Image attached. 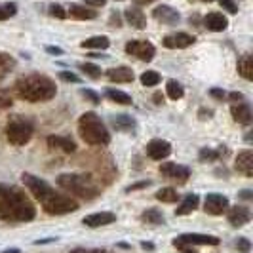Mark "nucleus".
<instances>
[{
  "label": "nucleus",
  "mask_w": 253,
  "mask_h": 253,
  "mask_svg": "<svg viewBox=\"0 0 253 253\" xmlns=\"http://www.w3.org/2000/svg\"><path fill=\"white\" fill-rule=\"evenodd\" d=\"M37 210L25 192L12 185H0V219L4 221H33Z\"/></svg>",
  "instance_id": "f257e3e1"
},
{
  "label": "nucleus",
  "mask_w": 253,
  "mask_h": 253,
  "mask_svg": "<svg viewBox=\"0 0 253 253\" xmlns=\"http://www.w3.org/2000/svg\"><path fill=\"white\" fill-rule=\"evenodd\" d=\"M15 93L19 99L23 101H31V103H40V101H50L51 97L55 95V82L44 75H38V73H33V75L21 76L17 82H15Z\"/></svg>",
  "instance_id": "f03ea898"
},
{
  "label": "nucleus",
  "mask_w": 253,
  "mask_h": 253,
  "mask_svg": "<svg viewBox=\"0 0 253 253\" xmlns=\"http://www.w3.org/2000/svg\"><path fill=\"white\" fill-rule=\"evenodd\" d=\"M78 131H80L82 139L86 141L88 145L101 147V145H107L111 141V135H109L107 127H105L101 118L95 113H84L80 116V120H78Z\"/></svg>",
  "instance_id": "7ed1b4c3"
},
{
  "label": "nucleus",
  "mask_w": 253,
  "mask_h": 253,
  "mask_svg": "<svg viewBox=\"0 0 253 253\" xmlns=\"http://www.w3.org/2000/svg\"><path fill=\"white\" fill-rule=\"evenodd\" d=\"M57 185L63 190L75 194L78 198H84V200H91L99 194V185L95 181H91L86 175H80V173H63L57 177Z\"/></svg>",
  "instance_id": "20e7f679"
},
{
  "label": "nucleus",
  "mask_w": 253,
  "mask_h": 253,
  "mask_svg": "<svg viewBox=\"0 0 253 253\" xmlns=\"http://www.w3.org/2000/svg\"><path fill=\"white\" fill-rule=\"evenodd\" d=\"M33 131H35L33 120L27 116H21V114L10 116V120L6 124V137L15 147H21V145L29 143L33 137Z\"/></svg>",
  "instance_id": "39448f33"
},
{
  "label": "nucleus",
  "mask_w": 253,
  "mask_h": 253,
  "mask_svg": "<svg viewBox=\"0 0 253 253\" xmlns=\"http://www.w3.org/2000/svg\"><path fill=\"white\" fill-rule=\"evenodd\" d=\"M40 204L50 215H65V213H73L78 210V202L75 198L57 194V192H51L50 196H46Z\"/></svg>",
  "instance_id": "423d86ee"
},
{
  "label": "nucleus",
  "mask_w": 253,
  "mask_h": 253,
  "mask_svg": "<svg viewBox=\"0 0 253 253\" xmlns=\"http://www.w3.org/2000/svg\"><path fill=\"white\" fill-rule=\"evenodd\" d=\"M126 51L129 55L137 57L139 61H152L154 57V46H152L149 40H129L126 44Z\"/></svg>",
  "instance_id": "0eeeda50"
},
{
  "label": "nucleus",
  "mask_w": 253,
  "mask_h": 253,
  "mask_svg": "<svg viewBox=\"0 0 253 253\" xmlns=\"http://www.w3.org/2000/svg\"><path fill=\"white\" fill-rule=\"evenodd\" d=\"M21 179L25 181V185L29 187V190L33 192V196L37 198L38 202H42L46 196H50L51 192H53V189H51L44 179L37 177V175H33V173H23Z\"/></svg>",
  "instance_id": "6e6552de"
},
{
  "label": "nucleus",
  "mask_w": 253,
  "mask_h": 253,
  "mask_svg": "<svg viewBox=\"0 0 253 253\" xmlns=\"http://www.w3.org/2000/svg\"><path fill=\"white\" fill-rule=\"evenodd\" d=\"M219 238L210 234H181L173 240V246H217Z\"/></svg>",
  "instance_id": "1a4fd4ad"
},
{
  "label": "nucleus",
  "mask_w": 253,
  "mask_h": 253,
  "mask_svg": "<svg viewBox=\"0 0 253 253\" xmlns=\"http://www.w3.org/2000/svg\"><path fill=\"white\" fill-rule=\"evenodd\" d=\"M160 173L164 177H169L177 183H187L190 177V169L183 164H173V162H166L160 166Z\"/></svg>",
  "instance_id": "9d476101"
},
{
  "label": "nucleus",
  "mask_w": 253,
  "mask_h": 253,
  "mask_svg": "<svg viewBox=\"0 0 253 253\" xmlns=\"http://www.w3.org/2000/svg\"><path fill=\"white\" fill-rule=\"evenodd\" d=\"M228 208V198L223 196V194H217V192H211L206 196V202H204V210L206 213L210 215H221L225 213Z\"/></svg>",
  "instance_id": "9b49d317"
},
{
  "label": "nucleus",
  "mask_w": 253,
  "mask_h": 253,
  "mask_svg": "<svg viewBox=\"0 0 253 253\" xmlns=\"http://www.w3.org/2000/svg\"><path fill=\"white\" fill-rule=\"evenodd\" d=\"M147 154L152 160H164L171 154V145L164 139H152L147 145Z\"/></svg>",
  "instance_id": "f8f14e48"
},
{
  "label": "nucleus",
  "mask_w": 253,
  "mask_h": 253,
  "mask_svg": "<svg viewBox=\"0 0 253 253\" xmlns=\"http://www.w3.org/2000/svg\"><path fill=\"white\" fill-rule=\"evenodd\" d=\"M154 19L156 21H160V23H164V25H177L179 19H181V15H179L177 10H173L171 6H158V8H154Z\"/></svg>",
  "instance_id": "ddd939ff"
},
{
  "label": "nucleus",
  "mask_w": 253,
  "mask_h": 253,
  "mask_svg": "<svg viewBox=\"0 0 253 253\" xmlns=\"http://www.w3.org/2000/svg\"><path fill=\"white\" fill-rule=\"evenodd\" d=\"M196 38L192 35H187V33H177V35H169V37L164 38V46L169 48V50H183V48H189L190 44H194Z\"/></svg>",
  "instance_id": "4468645a"
},
{
  "label": "nucleus",
  "mask_w": 253,
  "mask_h": 253,
  "mask_svg": "<svg viewBox=\"0 0 253 253\" xmlns=\"http://www.w3.org/2000/svg\"><path fill=\"white\" fill-rule=\"evenodd\" d=\"M252 221V211L248 210V208H244V206H234L230 211H228V223L232 225V227H244L246 223H250Z\"/></svg>",
  "instance_id": "2eb2a0df"
},
{
  "label": "nucleus",
  "mask_w": 253,
  "mask_h": 253,
  "mask_svg": "<svg viewBox=\"0 0 253 253\" xmlns=\"http://www.w3.org/2000/svg\"><path fill=\"white\" fill-rule=\"evenodd\" d=\"M116 221V215L111 213V211H101V213H93V215H88L82 219V223L89 228H97V227H105V225H111Z\"/></svg>",
  "instance_id": "dca6fc26"
},
{
  "label": "nucleus",
  "mask_w": 253,
  "mask_h": 253,
  "mask_svg": "<svg viewBox=\"0 0 253 253\" xmlns=\"http://www.w3.org/2000/svg\"><path fill=\"white\" fill-rule=\"evenodd\" d=\"M230 114H232V118H234L238 124H242V126L252 124V109H250L248 103H234V105L230 107Z\"/></svg>",
  "instance_id": "f3484780"
},
{
  "label": "nucleus",
  "mask_w": 253,
  "mask_h": 253,
  "mask_svg": "<svg viewBox=\"0 0 253 253\" xmlns=\"http://www.w3.org/2000/svg\"><path fill=\"white\" fill-rule=\"evenodd\" d=\"M204 25L208 27L210 31H213V33H221V31H225L228 27V19L223 13L210 12L206 15V19H204Z\"/></svg>",
  "instance_id": "a211bd4d"
},
{
  "label": "nucleus",
  "mask_w": 253,
  "mask_h": 253,
  "mask_svg": "<svg viewBox=\"0 0 253 253\" xmlns=\"http://www.w3.org/2000/svg\"><path fill=\"white\" fill-rule=\"evenodd\" d=\"M236 169L246 177H253V151H242L236 156Z\"/></svg>",
  "instance_id": "6ab92c4d"
},
{
  "label": "nucleus",
  "mask_w": 253,
  "mask_h": 253,
  "mask_svg": "<svg viewBox=\"0 0 253 253\" xmlns=\"http://www.w3.org/2000/svg\"><path fill=\"white\" fill-rule=\"evenodd\" d=\"M48 145H50L51 149H57V151H63V152L76 151V143L69 135H50L48 137Z\"/></svg>",
  "instance_id": "aec40b11"
},
{
  "label": "nucleus",
  "mask_w": 253,
  "mask_h": 253,
  "mask_svg": "<svg viewBox=\"0 0 253 253\" xmlns=\"http://www.w3.org/2000/svg\"><path fill=\"white\" fill-rule=\"evenodd\" d=\"M107 78L116 84H127V82H133V71L129 67H116L107 71Z\"/></svg>",
  "instance_id": "412c9836"
},
{
  "label": "nucleus",
  "mask_w": 253,
  "mask_h": 253,
  "mask_svg": "<svg viewBox=\"0 0 253 253\" xmlns=\"http://www.w3.org/2000/svg\"><path fill=\"white\" fill-rule=\"evenodd\" d=\"M198 204H200V198H198V194H187V196L183 198V202L177 206V210H175V215H187V213L194 211V210L198 208Z\"/></svg>",
  "instance_id": "4be33fe9"
},
{
  "label": "nucleus",
  "mask_w": 253,
  "mask_h": 253,
  "mask_svg": "<svg viewBox=\"0 0 253 253\" xmlns=\"http://www.w3.org/2000/svg\"><path fill=\"white\" fill-rule=\"evenodd\" d=\"M124 15H126L127 23L131 27H135V29H145V25H147L145 13L141 12V10H137V8H127L126 12H124Z\"/></svg>",
  "instance_id": "5701e85b"
},
{
  "label": "nucleus",
  "mask_w": 253,
  "mask_h": 253,
  "mask_svg": "<svg viewBox=\"0 0 253 253\" xmlns=\"http://www.w3.org/2000/svg\"><path fill=\"white\" fill-rule=\"evenodd\" d=\"M67 13H69L71 17H75V19H82V21H86V19H95V17H97V13L93 12V10H88V8L78 6V4H71Z\"/></svg>",
  "instance_id": "b1692460"
},
{
  "label": "nucleus",
  "mask_w": 253,
  "mask_h": 253,
  "mask_svg": "<svg viewBox=\"0 0 253 253\" xmlns=\"http://www.w3.org/2000/svg\"><path fill=\"white\" fill-rule=\"evenodd\" d=\"M80 46L86 48V50H107L111 46V40L107 37H91V38H86Z\"/></svg>",
  "instance_id": "393cba45"
},
{
  "label": "nucleus",
  "mask_w": 253,
  "mask_h": 253,
  "mask_svg": "<svg viewBox=\"0 0 253 253\" xmlns=\"http://www.w3.org/2000/svg\"><path fill=\"white\" fill-rule=\"evenodd\" d=\"M238 73H240L246 80H253V57L250 53L242 55L238 59Z\"/></svg>",
  "instance_id": "a878e982"
},
{
  "label": "nucleus",
  "mask_w": 253,
  "mask_h": 253,
  "mask_svg": "<svg viewBox=\"0 0 253 253\" xmlns=\"http://www.w3.org/2000/svg\"><path fill=\"white\" fill-rule=\"evenodd\" d=\"M113 126L116 131H133V129H135V122H133L131 116L120 114V116H116L113 120Z\"/></svg>",
  "instance_id": "bb28decb"
},
{
  "label": "nucleus",
  "mask_w": 253,
  "mask_h": 253,
  "mask_svg": "<svg viewBox=\"0 0 253 253\" xmlns=\"http://www.w3.org/2000/svg\"><path fill=\"white\" fill-rule=\"evenodd\" d=\"M166 89H168V97L173 99V101H177V99H181L185 95V89H183V86L179 84L177 80H168Z\"/></svg>",
  "instance_id": "cd10ccee"
},
{
  "label": "nucleus",
  "mask_w": 253,
  "mask_h": 253,
  "mask_svg": "<svg viewBox=\"0 0 253 253\" xmlns=\"http://www.w3.org/2000/svg\"><path fill=\"white\" fill-rule=\"evenodd\" d=\"M107 97L118 105H131V95H127L120 89H107Z\"/></svg>",
  "instance_id": "c85d7f7f"
},
{
  "label": "nucleus",
  "mask_w": 253,
  "mask_h": 253,
  "mask_svg": "<svg viewBox=\"0 0 253 253\" xmlns=\"http://www.w3.org/2000/svg\"><path fill=\"white\" fill-rule=\"evenodd\" d=\"M13 67H15V59H13L10 53L0 51V76L8 75Z\"/></svg>",
  "instance_id": "c756f323"
},
{
  "label": "nucleus",
  "mask_w": 253,
  "mask_h": 253,
  "mask_svg": "<svg viewBox=\"0 0 253 253\" xmlns=\"http://www.w3.org/2000/svg\"><path fill=\"white\" fill-rule=\"evenodd\" d=\"M156 198L160 200V202H166V204H173L179 200V194L175 192L173 189H160L158 192H156Z\"/></svg>",
  "instance_id": "7c9ffc66"
},
{
  "label": "nucleus",
  "mask_w": 253,
  "mask_h": 253,
  "mask_svg": "<svg viewBox=\"0 0 253 253\" xmlns=\"http://www.w3.org/2000/svg\"><path fill=\"white\" fill-rule=\"evenodd\" d=\"M143 221H147V223H152V225H162L164 223V215H162V211H158V210H147L143 215H141Z\"/></svg>",
  "instance_id": "2f4dec72"
},
{
  "label": "nucleus",
  "mask_w": 253,
  "mask_h": 253,
  "mask_svg": "<svg viewBox=\"0 0 253 253\" xmlns=\"http://www.w3.org/2000/svg\"><path fill=\"white\" fill-rule=\"evenodd\" d=\"M160 75L156 73V71H145L143 75H141V84L143 86H156V84H160Z\"/></svg>",
  "instance_id": "473e14b6"
},
{
  "label": "nucleus",
  "mask_w": 253,
  "mask_h": 253,
  "mask_svg": "<svg viewBox=\"0 0 253 253\" xmlns=\"http://www.w3.org/2000/svg\"><path fill=\"white\" fill-rule=\"evenodd\" d=\"M15 12H17V6H15L13 2L0 4V21H2V19H8V17H12V15H15Z\"/></svg>",
  "instance_id": "72a5a7b5"
},
{
  "label": "nucleus",
  "mask_w": 253,
  "mask_h": 253,
  "mask_svg": "<svg viewBox=\"0 0 253 253\" xmlns=\"http://www.w3.org/2000/svg\"><path fill=\"white\" fill-rule=\"evenodd\" d=\"M80 71L86 73L88 76H91V78H99L101 76V69L95 63H82L80 65Z\"/></svg>",
  "instance_id": "f704fd0d"
},
{
  "label": "nucleus",
  "mask_w": 253,
  "mask_h": 253,
  "mask_svg": "<svg viewBox=\"0 0 253 253\" xmlns=\"http://www.w3.org/2000/svg\"><path fill=\"white\" fill-rule=\"evenodd\" d=\"M225 154V149H217V151H211V149H202L200 151V160H215L219 156Z\"/></svg>",
  "instance_id": "c9c22d12"
},
{
  "label": "nucleus",
  "mask_w": 253,
  "mask_h": 253,
  "mask_svg": "<svg viewBox=\"0 0 253 253\" xmlns=\"http://www.w3.org/2000/svg\"><path fill=\"white\" fill-rule=\"evenodd\" d=\"M12 93L8 91V89H0V111H6V109H10L12 107Z\"/></svg>",
  "instance_id": "e433bc0d"
},
{
  "label": "nucleus",
  "mask_w": 253,
  "mask_h": 253,
  "mask_svg": "<svg viewBox=\"0 0 253 253\" xmlns=\"http://www.w3.org/2000/svg\"><path fill=\"white\" fill-rule=\"evenodd\" d=\"M50 13L53 17H57V19H65L67 17V12H65L63 8L59 6V4H51L50 6Z\"/></svg>",
  "instance_id": "4c0bfd02"
},
{
  "label": "nucleus",
  "mask_w": 253,
  "mask_h": 253,
  "mask_svg": "<svg viewBox=\"0 0 253 253\" xmlns=\"http://www.w3.org/2000/svg\"><path fill=\"white\" fill-rule=\"evenodd\" d=\"M219 4L227 10V12H230V13H236L238 12V4L234 2V0H219Z\"/></svg>",
  "instance_id": "58836bf2"
},
{
  "label": "nucleus",
  "mask_w": 253,
  "mask_h": 253,
  "mask_svg": "<svg viewBox=\"0 0 253 253\" xmlns=\"http://www.w3.org/2000/svg\"><path fill=\"white\" fill-rule=\"evenodd\" d=\"M236 248H238L242 253H248L252 250V244H250L248 238H238V240H236Z\"/></svg>",
  "instance_id": "ea45409f"
},
{
  "label": "nucleus",
  "mask_w": 253,
  "mask_h": 253,
  "mask_svg": "<svg viewBox=\"0 0 253 253\" xmlns=\"http://www.w3.org/2000/svg\"><path fill=\"white\" fill-rule=\"evenodd\" d=\"M59 76H61L63 80H67V82H80V76L73 75V73H69V71H63Z\"/></svg>",
  "instance_id": "a19ab883"
},
{
  "label": "nucleus",
  "mask_w": 253,
  "mask_h": 253,
  "mask_svg": "<svg viewBox=\"0 0 253 253\" xmlns=\"http://www.w3.org/2000/svg\"><path fill=\"white\" fill-rule=\"evenodd\" d=\"M151 185V181H141L137 185H131V187H127L126 192H131V190H137V189H145V187H149Z\"/></svg>",
  "instance_id": "79ce46f5"
},
{
  "label": "nucleus",
  "mask_w": 253,
  "mask_h": 253,
  "mask_svg": "<svg viewBox=\"0 0 253 253\" xmlns=\"http://www.w3.org/2000/svg\"><path fill=\"white\" fill-rule=\"evenodd\" d=\"M210 93H211L215 99H225V91H223V89L213 88V89H210Z\"/></svg>",
  "instance_id": "37998d69"
},
{
  "label": "nucleus",
  "mask_w": 253,
  "mask_h": 253,
  "mask_svg": "<svg viewBox=\"0 0 253 253\" xmlns=\"http://www.w3.org/2000/svg\"><path fill=\"white\" fill-rule=\"evenodd\" d=\"M82 93H84V97H88V99H91V101H93V103H97V101H99V97H97V95H95V93H93L91 89H84Z\"/></svg>",
  "instance_id": "c03bdc74"
},
{
  "label": "nucleus",
  "mask_w": 253,
  "mask_h": 253,
  "mask_svg": "<svg viewBox=\"0 0 253 253\" xmlns=\"http://www.w3.org/2000/svg\"><path fill=\"white\" fill-rule=\"evenodd\" d=\"M86 4H89V6H95V8H99V6H105V2L107 0H84Z\"/></svg>",
  "instance_id": "a18cd8bd"
},
{
  "label": "nucleus",
  "mask_w": 253,
  "mask_h": 253,
  "mask_svg": "<svg viewBox=\"0 0 253 253\" xmlns=\"http://www.w3.org/2000/svg\"><path fill=\"white\" fill-rule=\"evenodd\" d=\"M71 253H103V250H82V248H78V250H73Z\"/></svg>",
  "instance_id": "49530a36"
},
{
  "label": "nucleus",
  "mask_w": 253,
  "mask_h": 253,
  "mask_svg": "<svg viewBox=\"0 0 253 253\" xmlns=\"http://www.w3.org/2000/svg\"><path fill=\"white\" fill-rule=\"evenodd\" d=\"M175 248H179L183 253H198L196 250H192V246H175Z\"/></svg>",
  "instance_id": "de8ad7c7"
},
{
  "label": "nucleus",
  "mask_w": 253,
  "mask_h": 253,
  "mask_svg": "<svg viewBox=\"0 0 253 253\" xmlns=\"http://www.w3.org/2000/svg\"><path fill=\"white\" fill-rule=\"evenodd\" d=\"M252 196H253L252 190H242V192H240V198H244V200H250Z\"/></svg>",
  "instance_id": "09e8293b"
},
{
  "label": "nucleus",
  "mask_w": 253,
  "mask_h": 253,
  "mask_svg": "<svg viewBox=\"0 0 253 253\" xmlns=\"http://www.w3.org/2000/svg\"><path fill=\"white\" fill-rule=\"evenodd\" d=\"M228 97H230L232 101H242V99H244V97H242V93H236V91H234V93H230Z\"/></svg>",
  "instance_id": "8fccbe9b"
},
{
  "label": "nucleus",
  "mask_w": 253,
  "mask_h": 253,
  "mask_svg": "<svg viewBox=\"0 0 253 253\" xmlns=\"http://www.w3.org/2000/svg\"><path fill=\"white\" fill-rule=\"evenodd\" d=\"M154 101L158 103V105H162V103H164V97H162L160 93H156V95H154Z\"/></svg>",
  "instance_id": "3c124183"
},
{
  "label": "nucleus",
  "mask_w": 253,
  "mask_h": 253,
  "mask_svg": "<svg viewBox=\"0 0 253 253\" xmlns=\"http://www.w3.org/2000/svg\"><path fill=\"white\" fill-rule=\"evenodd\" d=\"M135 4H139V6H143V4H152L154 0H133Z\"/></svg>",
  "instance_id": "603ef678"
},
{
  "label": "nucleus",
  "mask_w": 253,
  "mask_h": 253,
  "mask_svg": "<svg viewBox=\"0 0 253 253\" xmlns=\"http://www.w3.org/2000/svg\"><path fill=\"white\" fill-rule=\"evenodd\" d=\"M48 53H55V55H59V53H63V51L59 50V48H48Z\"/></svg>",
  "instance_id": "864d4df0"
},
{
  "label": "nucleus",
  "mask_w": 253,
  "mask_h": 253,
  "mask_svg": "<svg viewBox=\"0 0 253 253\" xmlns=\"http://www.w3.org/2000/svg\"><path fill=\"white\" fill-rule=\"evenodd\" d=\"M141 246H143V248H145V250H154V246H152L151 242H143V244H141Z\"/></svg>",
  "instance_id": "5fc2aeb1"
},
{
  "label": "nucleus",
  "mask_w": 253,
  "mask_h": 253,
  "mask_svg": "<svg viewBox=\"0 0 253 253\" xmlns=\"http://www.w3.org/2000/svg\"><path fill=\"white\" fill-rule=\"evenodd\" d=\"M4 253H19V250H6Z\"/></svg>",
  "instance_id": "6e6d98bb"
},
{
  "label": "nucleus",
  "mask_w": 253,
  "mask_h": 253,
  "mask_svg": "<svg viewBox=\"0 0 253 253\" xmlns=\"http://www.w3.org/2000/svg\"><path fill=\"white\" fill-rule=\"evenodd\" d=\"M204 2H211V0H204Z\"/></svg>",
  "instance_id": "4d7b16f0"
},
{
  "label": "nucleus",
  "mask_w": 253,
  "mask_h": 253,
  "mask_svg": "<svg viewBox=\"0 0 253 253\" xmlns=\"http://www.w3.org/2000/svg\"><path fill=\"white\" fill-rule=\"evenodd\" d=\"M103 253H107V252H103Z\"/></svg>",
  "instance_id": "13d9d810"
}]
</instances>
